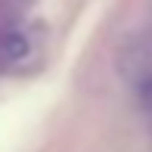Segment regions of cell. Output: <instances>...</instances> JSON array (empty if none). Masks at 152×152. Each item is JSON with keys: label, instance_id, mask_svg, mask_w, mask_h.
Segmentation results:
<instances>
[{"label": "cell", "instance_id": "obj_1", "mask_svg": "<svg viewBox=\"0 0 152 152\" xmlns=\"http://www.w3.org/2000/svg\"><path fill=\"white\" fill-rule=\"evenodd\" d=\"M25 53H28V40L19 31H10V34L0 37V59L3 62H19Z\"/></svg>", "mask_w": 152, "mask_h": 152}]
</instances>
